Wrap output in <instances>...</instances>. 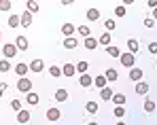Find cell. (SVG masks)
I'll return each instance as SVG.
<instances>
[{"label":"cell","instance_id":"f6af8a7d","mask_svg":"<svg viewBox=\"0 0 157 125\" xmlns=\"http://www.w3.org/2000/svg\"><path fill=\"white\" fill-rule=\"evenodd\" d=\"M117 125H125V123H123V121H119V123H117Z\"/></svg>","mask_w":157,"mask_h":125},{"label":"cell","instance_id":"7a4b0ae2","mask_svg":"<svg viewBox=\"0 0 157 125\" xmlns=\"http://www.w3.org/2000/svg\"><path fill=\"white\" fill-rule=\"evenodd\" d=\"M15 87H17L21 93H30V91H32V81H30L28 76H24V78H19V81H17V85H15Z\"/></svg>","mask_w":157,"mask_h":125},{"label":"cell","instance_id":"2e32d148","mask_svg":"<svg viewBox=\"0 0 157 125\" xmlns=\"http://www.w3.org/2000/svg\"><path fill=\"white\" fill-rule=\"evenodd\" d=\"M21 25V15H11L9 17V28H19Z\"/></svg>","mask_w":157,"mask_h":125},{"label":"cell","instance_id":"ab89813d","mask_svg":"<svg viewBox=\"0 0 157 125\" xmlns=\"http://www.w3.org/2000/svg\"><path fill=\"white\" fill-rule=\"evenodd\" d=\"M115 117H125V108L123 106H115Z\"/></svg>","mask_w":157,"mask_h":125},{"label":"cell","instance_id":"d590c367","mask_svg":"<svg viewBox=\"0 0 157 125\" xmlns=\"http://www.w3.org/2000/svg\"><path fill=\"white\" fill-rule=\"evenodd\" d=\"M115 15H117V17H123V15H125V6H123V4H117V6H115Z\"/></svg>","mask_w":157,"mask_h":125},{"label":"cell","instance_id":"4316f807","mask_svg":"<svg viewBox=\"0 0 157 125\" xmlns=\"http://www.w3.org/2000/svg\"><path fill=\"white\" fill-rule=\"evenodd\" d=\"M26 11H28V13H36V11H38V2L28 0V2H26Z\"/></svg>","mask_w":157,"mask_h":125},{"label":"cell","instance_id":"603a6c76","mask_svg":"<svg viewBox=\"0 0 157 125\" xmlns=\"http://www.w3.org/2000/svg\"><path fill=\"white\" fill-rule=\"evenodd\" d=\"M68 100V91L66 89H57L55 91V102H66Z\"/></svg>","mask_w":157,"mask_h":125},{"label":"cell","instance_id":"74e56055","mask_svg":"<svg viewBox=\"0 0 157 125\" xmlns=\"http://www.w3.org/2000/svg\"><path fill=\"white\" fill-rule=\"evenodd\" d=\"M11 108H13V110H17V112H19V110H24V108H21V100H11Z\"/></svg>","mask_w":157,"mask_h":125},{"label":"cell","instance_id":"d4e9b609","mask_svg":"<svg viewBox=\"0 0 157 125\" xmlns=\"http://www.w3.org/2000/svg\"><path fill=\"white\" fill-rule=\"evenodd\" d=\"M21 25H24V28H30V25H32V13H24V15H21Z\"/></svg>","mask_w":157,"mask_h":125},{"label":"cell","instance_id":"4dcf8cb0","mask_svg":"<svg viewBox=\"0 0 157 125\" xmlns=\"http://www.w3.org/2000/svg\"><path fill=\"white\" fill-rule=\"evenodd\" d=\"M98 43H100V45H104V47H108V45H110V34H108V32L102 34V36L98 38Z\"/></svg>","mask_w":157,"mask_h":125},{"label":"cell","instance_id":"836d02e7","mask_svg":"<svg viewBox=\"0 0 157 125\" xmlns=\"http://www.w3.org/2000/svg\"><path fill=\"white\" fill-rule=\"evenodd\" d=\"M104 28L108 30V34H110V32H113V30L117 28V24H115V19H106V21H104Z\"/></svg>","mask_w":157,"mask_h":125},{"label":"cell","instance_id":"3957f363","mask_svg":"<svg viewBox=\"0 0 157 125\" xmlns=\"http://www.w3.org/2000/svg\"><path fill=\"white\" fill-rule=\"evenodd\" d=\"M119 62L125 66V68H134V62H136V55H132L130 51H125V53H121V57H119Z\"/></svg>","mask_w":157,"mask_h":125},{"label":"cell","instance_id":"9c48e42d","mask_svg":"<svg viewBox=\"0 0 157 125\" xmlns=\"http://www.w3.org/2000/svg\"><path fill=\"white\" fill-rule=\"evenodd\" d=\"M43 68H45L43 59H32V62H30V70H32V72H43Z\"/></svg>","mask_w":157,"mask_h":125},{"label":"cell","instance_id":"ee69618b","mask_svg":"<svg viewBox=\"0 0 157 125\" xmlns=\"http://www.w3.org/2000/svg\"><path fill=\"white\" fill-rule=\"evenodd\" d=\"M151 17H153V19L157 21V9H153V15H151Z\"/></svg>","mask_w":157,"mask_h":125},{"label":"cell","instance_id":"277c9868","mask_svg":"<svg viewBox=\"0 0 157 125\" xmlns=\"http://www.w3.org/2000/svg\"><path fill=\"white\" fill-rule=\"evenodd\" d=\"M47 119H49L51 123L59 121V119H62V110H59V108H55V106H53V108H49V110H47Z\"/></svg>","mask_w":157,"mask_h":125},{"label":"cell","instance_id":"681fc988","mask_svg":"<svg viewBox=\"0 0 157 125\" xmlns=\"http://www.w3.org/2000/svg\"><path fill=\"white\" fill-rule=\"evenodd\" d=\"M53 125H55V123H53Z\"/></svg>","mask_w":157,"mask_h":125},{"label":"cell","instance_id":"b9f144b4","mask_svg":"<svg viewBox=\"0 0 157 125\" xmlns=\"http://www.w3.org/2000/svg\"><path fill=\"white\" fill-rule=\"evenodd\" d=\"M6 87H9V83H0V93H4V91H6Z\"/></svg>","mask_w":157,"mask_h":125},{"label":"cell","instance_id":"8d00e7d4","mask_svg":"<svg viewBox=\"0 0 157 125\" xmlns=\"http://www.w3.org/2000/svg\"><path fill=\"white\" fill-rule=\"evenodd\" d=\"M142 24H144V28H147V30H151V28H155V19H153V17H147Z\"/></svg>","mask_w":157,"mask_h":125},{"label":"cell","instance_id":"52a82bcc","mask_svg":"<svg viewBox=\"0 0 157 125\" xmlns=\"http://www.w3.org/2000/svg\"><path fill=\"white\" fill-rule=\"evenodd\" d=\"M130 81L140 83L142 81V68H130Z\"/></svg>","mask_w":157,"mask_h":125},{"label":"cell","instance_id":"5b68a950","mask_svg":"<svg viewBox=\"0 0 157 125\" xmlns=\"http://www.w3.org/2000/svg\"><path fill=\"white\" fill-rule=\"evenodd\" d=\"M15 47H17L19 51H28L30 43H28V38L24 36V34H19V36H17V40H15Z\"/></svg>","mask_w":157,"mask_h":125},{"label":"cell","instance_id":"d6986e66","mask_svg":"<svg viewBox=\"0 0 157 125\" xmlns=\"http://www.w3.org/2000/svg\"><path fill=\"white\" fill-rule=\"evenodd\" d=\"M106 83H108V81H106V76H104V74H100V76H96V78H94V85H96L98 89H104Z\"/></svg>","mask_w":157,"mask_h":125},{"label":"cell","instance_id":"7402d4cb","mask_svg":"<svg viewBox=\"0 0 157 125\" xmlns=\"http://www.w3.org/2000/svg\"><path fill=\"white\" fill-rule=\"evenodd\" d=\"M128 51L132 55H136V51H138V40L136 38H128Z\"/></svg>","mask_w":157,"mask_h":125},{"label":"cell","instance_id":"7c38bea8","mask_svg":"<svg viewBox=\"0 0 157 125\" xmlns=\"http://www.w3.org/2000/svg\"><path fill=\"white\" fill-rule=\"evenodd\" d=\"M104 76H106V81H110V83H115V81H117V78H119V72H117V70H115V68H106Z\"/></svg>","mask_w":157,"mask_h":125},{"label":"cell","instance_id":"f546056e","mask_svg":"<svg viewBox=\"0 0 157 125\" xmlns=\"http://www.w3.org/2000/svg\"><path fill=\"white\" fill-rule=\"evenodd\" d=\"M85 108H87V112H91V115H96V112L100 110V106H98L96 102H87V106H85Z\"/></svg>","mask_w":157,"mask_h":125},{"label":"cell","instance_id":"f1b7e54d","mask_svg":"<svg viewBox=\"0 0 157 125\" xmlns=\"http://www.w3.org/2000/svg\"><path fill=\"white\" fill-rule=\"evenodd\" d=\"M78 34H81L83 38H89V36H91V30H89L87 25H78Z\"/></svg>","mask_w":157,"mask_h":125},{"label":"cell","instance_id":"ba28073f","mask_svg":"<svg viewBox=\"0 0 157 125\" xmlns=\"http://www.w3.org/2000/svg\"><path fill=\"white\" fill-rule=\"evenodd\" d=\"M62 74L64 76H75L77 74V66H75V64H64V66H62Z\"/></svg>","mask_w":157,"mask_h":125},{"label":"cell","instance_id":"44dd1931","mask_svg":"<svg viewBox=\"0 0 157 125\" xmlns=\"http://www.w3.org/2000/svg\"><path fill=\"white\" fill-rule=\"evenodd\" d=\"M83 45H85V49H96V47H98V38H94V36H89V38H85V43H83Z\"/></svg>","mask_w":157,"mask_h":125},{"label":"cell","instance_id":"e0dca14e","mask_svg":"<svg viewBox=\"0 0 157 125\" xmlns=\"http://www.w3.org/2000/svg\"><path fill=\"white\" fill-rule=\"evenodd\" d=\"M136 93H138V96L149 93V85H147V83H142V81H140V83H136Z\"/></svg>","mask_w":157,"mask_h":125},{"label":"cell","instance_id":"7bdbcfd3","mask_svg":"<svg viewBox=\"0 0 157 125\" xmlns=\"http://www.w3.org/2000/svg\"><path fill=\"white\" fill-rule=\"evenodd\" d=\"M147 4H149V6H151V9H157V0H149V2H147Z\"/></svg>","mask_w":157,"mask_h":125},{"label":"cell","instance_id":"e575fe53","mask_svg":"<svg viewBox=\"0 0 157 125\" xmlns=\"http://www.w3.org/2000/svg\"><path fill=\"white\" fill-rule=\"evenodd\" d=\"M49 74L55 76V78H57V76H62V68H59V66H51V68H49Z\"/></svg>","mask_w":157,"mask_h":125},{"label":"cell","instance_id":"484cf974","mask_svg":"<svg viewBox=\"0 0 157 125\" xmlns=\"http://www.w3.org/2000/svg\"><path fill=\"white\" fill-rule=\"evenodd\" d=\"M100 96H102V100H113V89L110 87H104V89H100Z\"/></svg>","mask_w":157,"mask_h":125},{"label":"cell","instance_id":"60d3db41","mask_svg":"<svg viewBox=\"0 0 157 125\" xmlns=\"http://www.w3.org/2000/svg\"><path fill=\"white\" fill-rule=\"evenodd\" d=\"M149 53H151V55H157V43H151V45H149Z\"/></svg>","mask_w":157,"mask_h":125},{"label":"cell","instance_id":"83f0119b","mask_svg":"<svg viewBox=\"0 0 157 125\" xmlns=\"http://www.w3.org/2000/svg\"><path fill=\"white\" fill-rule=\"evenodd\" d=\"M153 110H155V102H153V100H144V112L151 115Z\"/></svg>","mask_w":157,"mask_h":125},{"label":"cell","instance_id":"d6a6232c","mask_svg":"<svg viewBox=\"0 0 157 125\" xmlns=\"http://www.w3.org/2000/svg\"><path fill=\"white\" fill-rule=\"evenodd\" d=\"M87 68H89L87 62H78V64H77V70L81 72V74H87Z\"/></svg>","mask_w":157,"mask_h":125},{"label":"cell","instance_id":"1f68e13d","mask_svg":"<svg viewBox=\"0 0 157 125\" xmlns=\"http://www.w3.org/2000/svg\"><path fill=\"white\" fill-rule=\"evenodd\" d=\"M11 70V62L9 59H0V72H9Z\"/></svg>","mask_w":157,"mask_h":125},{"label":"cell","instance_id":"9a60e30c","mask_svg":"<svg viewBox=\"0 0 157 125\" xmlns=\"http://www.w3.org/2000/svg\"><path fill=\"white\" fill-rule=\"evenodd\" d=\"M64 47H66V49H77V47H78V40L75 38V36H70V38H64Z\"/></svg>","mask_w":157,"mask_h":125},{"label":"cell","instance_id":"c3c4849f","mask_svg":"<svg viewBox=\"0 0 157 125\" xmlns=\"http://www.w3.org/2000/svg\"><path fill=\"white\" fill-rule=\"evenodd\" d=\"M155 64H157V55H155Z\"/></svg>","mask_w":157,"mask_h":125},{"label":"cell","instance_id":"cb8c5ba5","mask_svg":"<svg viewBox=\"0 0 157 125\" xmlns=\"http://www.w3.org/2000/svg\"><path fill=\"white\" fill-rule=\"evenodd\" d=\"M28 104H30V106H36V104H38V102H40V98H38V93H34V91H30V93H28Z\"/></svg>","mask_w":157,"mask_h":125},{"label":"cell","instance_id":"6da1fadb","mask_svg":"<svg viewBox=\"0 0 157 125\" xmlns=\"http://www.w3.org/2000/svg\"><path fill=\"white\" fill-rule=\"evenodd\" d=\"M17 47L13 45V43H6V45H2V55H4V59H11V57H15L17 55Z\"/></svg>","mask_w":157,"mask_h":125},{"label":"cell","instance_id":"30bf717a","mask_svg":"<svg viewBox=\"0 0 157 125\" xmlns=\"http://www.w3.org/2000/svg\"><path fill=\"white\" fill-rule=\"evenodd\" d=\"M28 70H30V66H28V64H24V62H21V64H17V66H15V72H17V74H19V78H24V76L28 74Z\"/></svg>","mask_w":157,"mask_h":125},{"label":"cell","instance_id":"ac0fdd59","mask_svg":"<svg viewBox=\"0 0 157 125\" xmlns=\"http://www.w3.org/2000/svg\"><path fill=\"white\" fill-rule=\"evenodd\" d=\"M106 53H108L110 57H121V49L115 47V45H108V47H106Z\"/></svg>","mask_w":157,"mask_h":125},{"label":"cell","instance_id":"f35d334b","mask_svg":"<svg viewBox=\"0 0 157 125\" xmlns=\"http://www.w3.org/2000/svg\"><path fill=\"white\" fill-rule=\"evenodd\" d=\"M0 11H11V0H0Z\"/></svg>","mask_w":157,"mask_h":125},{"label":"cell","instance_id":"8992f818","mask_svg":"<svg viewBox=\"0 0 157 125\" xmlns=\"http://www.w3.org/2000/svg\"><path fill=\"white\" fill-rule=\"evenodd\" d=\"M77 32V28H75V24H70V21H66V24L62 25V34L66 36V38H70L72 34Z\"/></svg>","mask_w":157,"mask_h":125},{"label":"cell","instance_id":"7dc6e473","mask_svg":"<svg viewBox=\"0 0 157 125\" xmlns=\"http://www.w3.org/2000/svg\"><path fill=\"white\" fill-rule=\"evenodd\" d=\"M0 43H2V34H0Z\"/></svg>","mask_w":157,"mask_h":125},{"label":"cell","instance_id":"bcb514c9","mask_svg":"<svg viewBox=\"0 0 157 125\" xmlns=\"http://www.w3.org/2000/svg\"><path fill=\"white\" fill-rule=\"evenodd\" d=\"M87 125H98V123H94V121H91V123H87Z\"/></svg>","mask_w":157,"mask_h":125},{"label":"cell","instance_id":"ffe728a7","mask_svg":"<svg viewBox=\"0 0 157 125\" xmlns=\"http://www.w3.org/2000/svg\"><path fill=\"white\" fill-rule=\"evenodd\" d=\"M125 102H128V98H125L123 93H115V96H113V104H115V106H123Z\"/></svg>","mask_w":157,"mask_h":125},{"label":"cell","instance_id":"4fadbf2b","mask_svg":"<svg viewBox=\"0 0 157 125\" xmlns=\"http://www.w3.org/2000/svg\"><path fill=\"white\" fill-rule=\"evenodd\" d=\"M78 85H81V87H91V85H94V78H91L89 74H81V78H78Z\"/></svg>","mask_w":157,"mask_h":125},{"label":"cell","instance_id":"8fae6325","mask_svg":"<svg viewBox=\"0 0 157 125\" xmlns=\"http://www.w3.org/2000/svg\"><path fill=\"white\" fill-rule=\"evenodd\" d=\"M30 119H32V117H30V112H28V110H19V112H17V123L26 125Z\"/></svg>","mask_w":157,"mask_h":125},{"label":"cell","instance_id":"5bb4252c","mask_svg":"<svg viewBox=\"0 0 157 125\" xmlns=\"http://www.w3.org/2000/svg\"><path fill=\"white\" fill-rule=\"evenodd\" d=\"M85 15H87L89 21H98V19H100V11H98V9H87Z\"/></svg>","mask_w":157,"mask_h":125}]
</instances>
